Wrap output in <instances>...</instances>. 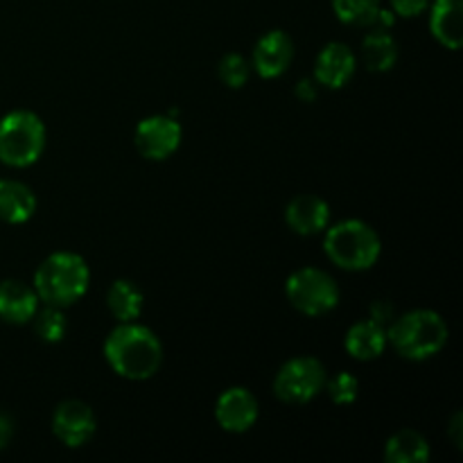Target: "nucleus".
<instances>
[{"label":"nucleus","instance_id":"obj_1","mask_svg":"<svg viewBox=\"0 0 463 463\" xmlns=\"http://www.w3.org/2000/svg\"><path fill=\"white\" fill-rule=\"evenodd\" d=\"M104 360L116 375L140 383L161 369L163 344L147 326L125 321L109 333L104 342Z\"/></svg>","mask_w":463,"mask_h":463},{"label":"nucleus","instance_id":"obj_2","mask_svg":"<svg viewBox=\"0 0 463 463\" xmlns=\"http://www.w3.org/2000/svg\"><path fill=\"white\" fill-rule=\"evenodd\" d=\"M450 330L446 319L434 310H411L398 315L387 328V342L401 357L425 362L446 348Z\"/></svg>","mask_w":463,"mask_h":463},{"label":"nucleus","instance_id":"obj_3","mask_svg":"<svg viewBox=\"0 0 463 463\" xmlns=\"http://www.w3.org/2000/svg\"><path fill=\"white\" fill-rule=\"evenodd\" d=\"M90 285V269L81 256L57 251L45 258L34 274V292L48 306L68 307L80 301Z\"/></svg>","mask_w":463,"mask_h":463},{"label":"nucleus","instance_id":"obj_4","mask_svg":"<svg viewBox=\"0 0 463 463\" xmlns=\"http://www.w3.org/2000/svg\"><path fill=\"white\" fill-rule=\"evenodd\" d=\"M324 251L344 271H366L380 260L383 242L373 226L362 220H342L324 231Z\"/></svg>","mask_w":463,"mask_h":463},{"label":"nucleus","instance_id":"obj_5","mask_svg":"<svg viewBox=\"0 0 463 463\" xmlns=\"http://www.w3.org/2000/svg\"><path fill=\"white\" fill-rule=\"evenodd\" d=\"M45 149V125L34 111L7 113L0 120V161L9 167H30Z\"/></svg>","mask_w":463,"mask_h":463},{"label":"nucleus","instance_id":"obj_6","mask_svg":"<svg viewBox=\"0 0 463 463\" xmlns=\"http://www.w3.org/2000/svg\"><path fill=\"white\" fill-rule=\"evenodd\" d=\"M285 294L294 310L307 317L328 315L339 303V288L333 276L317 267H301L285 283Z\"/></svg>","mask_w":463,"mask_h":463},{"label":"nucleus","instance_id":"obj_7","mask_svg":"<svg viewBox=\"0 0 463 463\" xmlns=\"http://www.w3.org/2000/svg\"><path fill=\"white\" fill-rule=\"evenodd\" d=\"M326 378L324 364L317 357H292L276 373L274 393L288 405H306L324 392Z\"/></svg>","mask_w":463,"mask_h":463},{"label":"nucleus","instance_id":"obj_8","mask_svg":"<svg viewBox=\"0 0 463 463\" xmlns=\"http://www.w3.org/2000/svg\"><path fill=\"white\" fill-rule=\"evenodd\" d=\"M184 129L175 116H149L138 122L134 134L136 149L149 161H165L179 149Z\"/></svg>","mask_w":463,"mask_h":463},{"label":"nucleus","instance_id":"obj_9","mask_svg":"<svg viewBox=\"0 0 463 463\" xmlns=\"http://www.w3.org/2000/svg\"><path fill=\"white\" fill-rule=\"evenodd\" d=\"M95 411L81 401H66L54 410L52 432L66 448H81L95 437Z\"/></svg>","mask_w":463,"mask_h":463},{"label":"nucleus","instance_id":"obj_10","mask_svg":"<svg viewBox=\"0 0 463 463\" xmlns=\"http://www.w3.org/2000/svg\"><path fill=\"white\" fill-rule=\"evenodd\" d=\"M260 416L258 398L244 387H231L222 392L215 402V420L224 432L244 434L256 425Z\"/></svg>","mask_w":463,"mask_h":463},{"label":"nucleus","instance_id":"obj_11","mask_svg":"<svg viewBox=\"0 0 463 463\" xmlns=\"http://www.w3.org/2000/svg\"><path fill=\"white\" fill-rule=\"evenodd\" d=\"M294 43L292 36L283 30H271L258 39L251 54V68L262 80H276L292 66Z\"/></svg>","mask_w":463,"mask_h":463},{"label":"nucleus","instance_id":"obj_12","mask_svg":"<svg viewBox=\"0 0 463 463\" xmlns=\"http://www.w3.org/2000/svg\"><path fill=\"white\" fill-rule=\"evenodd\" d=\"M355 52L346 43L333 41L317 54L315 81L326 86V89H344L351 81V77L355 75Z\"/></svg>","mask_w":463,"mask_h":463},{"label":"nucleus","instance_id":"obj_13","mask_svg":"<svg viewBox=\"0 0 463 463\" xmlns=\"http://www.w3.org/2000/svg\"><path fill=\"white\" fill-rule=\"evenodd\" d=\"M285 222L303 238L319 235L330 226V206L317 194H298L285 208Z\"/></svg>","mask_w":463,"mask_h":463},{"label":"nucleus","instance_id":"obj_14","mask_svg":"<svg viewBox=\"0 0 463 463\" xmlns=\"http://www.w3.org/2000/svg\"><path fill=\"white\" fill-rule=\"evenodd\" d=\"M39 306L41 298L34 288L21 280H0V319L5 324H30Z\"/></svg>","mask_w":463,"mask_h":463},{"label":"nucleus","instance_id":"obj_15","mask_svg":"<svg viewBox=\"0 0 463 463\" xmlns=\"http://www.w3.org/2000/svg\"><path fill=\"white\" fill-rule=\"evenodd\" d=\"M430 30L448 50L463 45V0H434L430 3Z\"/></svg>","mask_w":463,"mask_h":463},{"label":"nucleus","instance_id":"obj_16","mask_svg":"<svg viewBox=\"0 0 463 463\" xmlns=\"http://www.w3.org/2000/svg\"><path fill=\"white\" fill-rule=\"evenodd\" d=\"M387 328L371 319L353 324L344 337V348L357 362L378 360L387 351Z\"/></svg>","mask_w":463,"mask_h":463},{"label":"nucleus","instance_id":"obj_17","mask_svg":"<svg viewBox=\"0 0 463 463\" xmlns=\"http://www.w3.org/2000/svg\"><path fill=\"white\" fill-rule=\"evenodd\" d=\"M36 213V197L30 185L14 179H0V222L25 224Z\"/></svg>","mask_w":463,"mask_h":463},{"label":"nucleus","instance_id":"obj_18","mask_svg":"<svg viewBox=\"0 0 463 463\" xmlns=\"http://www.w3.org/2000/svg\"><path fill=\"white\" fill-rule=\"evenodd\" d=\"M362 61L369 71L387 72L398 61V43L387 30L375 27L362 41Z\"/></svg>","mask_w":463,"mask_h":463},{"label":"nucleus","instance_id":"obj_19","mask_svg":"<svg viewBox=\"0 0 463 463\" xmlns=\"http://www.w3.org/2000/svg\"><path fill=\"white\" fill-rule=\"evenodd\" d=\"M430 452V441L416 430H401L384 443L387 463H425Z\"/></svg>","mask_w":463,"mask_h":463},{"label":"nucleus","instance_id":"obj_20","mask_svg":"<svg viewBox=\"0 0 463 463\" xmlns=\"http://www.w3.org/2000/svg\"><path fill=\"white\" fill-rule=\"evenodd\" d=\"M107 306L109 312H111L120 324H125V321H136L143 315L145 297L131 280L122 279L111 283V288H109Z\"/></svg>","mask_w":463,"mask_h":463},{"label":"nucleus","instance_id":"obj_21","mask_svg":"<svg viewBox=\"0 0 463 463\" xmlns=\"http://www.w3.org/2000/svg\"><path fill=\"white\" fill-rule=\"evenodd\" d=\"M335 16L346 25L375 27L380 14V0H333Z\"/></svg>","mask_w":463,"mask_h":463},{"label":"nucleus","instance_id":"obj_22","mask_svg":"<svg viewBox=\"0 0 463 463\" xmlns=\"http://www.w3.org/2000/svg\"><path fill=\"white\" fill-rule=\"evenodd\" d=\"M32 321H34V330L41 337V342L59 344L66 337L68 321L66 315H63V307L48 306V303H45V307L39 306V310H36L34 319Z\"/></svg>","mask_w":463,"mask_h":463},{"label":"nucleus","instance_id":"obj_23","mask_svg":"<svg viewBox=\"0 0 463 463\" xmlns=\"http://www.w3.org/2000/svg\"><path fill=\"white\" fill-rule=\"evenodd\" d=\"M324 389L328 392L330 401L335 405L346 407L353 405L357 401V396H360V380L353 373H348V371H342V373L333 375V378H326Z\"/></svg>","mask_w":463,"mask_h":463},{"label":"nucleus","instance_id":"obj_24","mask_svg":"<svg viewBox=\"0 0 463 463\" xmlns=\"http://www.w3.org/2000/svg\"><path fill=\"white\" fill-rule=\"evenodd\" d=\"M217 72H220V80L224 86H229V89H242L249 81V75H251V63L242 54L229 52L222 57Z\"/></svg>","mask_w":463,"mask_h":463},{"label":"nucleus","instance_id":"obj_25","mask_svg":"<svg viewBox=\"0 0 463 463\" xmlns=\"http://www.w3.org/2000/svg\"><path fill=\"white\" fill-rule=\"evenodd\" d=\"M432 0H392V12L401 18H416L430 7Z\"/></svg>","mask_w":463,"mask_h":463},{"label":"nucleus","instance_id":"obj_26","mask_svg":"<svg viewBox=\"0 0 463 463\" xmlns=\"http://www.w3.org/2000/svg\"><path fill=\"white\" fill-rule=\"evenodd\" d=\"M396 317H398L396 307H393L389 301H375L373 306L369 307V319L375 321V324H380L383 328H389Z\"/></svg>","mask_w":463,"mask_h":463},{"label":"nucleus","instance_id":"obj_27","mask_svg":"<svg viewBox=\"0 0 463 463\" xmlns=\"http://www.w3.org/2000/svg\"><path fill=\"white\" fill-rule=\"evenodd\" d=\"M297 98L301 99V102H315V98H317V81L315 80L298 81Z\"/></svg>","mask_w":463,"mask_h":463},{"label":"nucleus","instance_id":"obj_28","mask_svg":"<svg viewBox=\"0 0 463 463\" xmlns=\"http://www.w3.org/2000/svg\"><path fill=\"white\" fill-rule=\"evenodd\" d=\"M12 434H14L12 420H9L7 414H3V411H0V450H5V448H7V443L12 441Z\"/></svg>","mask_w":463,"mask_h":463},{"label":"nucleus","instance_id":"obj_29","mask_svg":"<svg viewBox=\"0 0 463 463\" xmlns=\"http://www.w3.org/2000/svg\"><path fill=\"white\" fill-rule=\"evenodd\" d=\"M461 425H463V416L457 411V414L452 416V423H450V439H452V443H455V448H461V443H463Z\"/></svg>","mask_w":463,"mask_h":463}]
</instances>
